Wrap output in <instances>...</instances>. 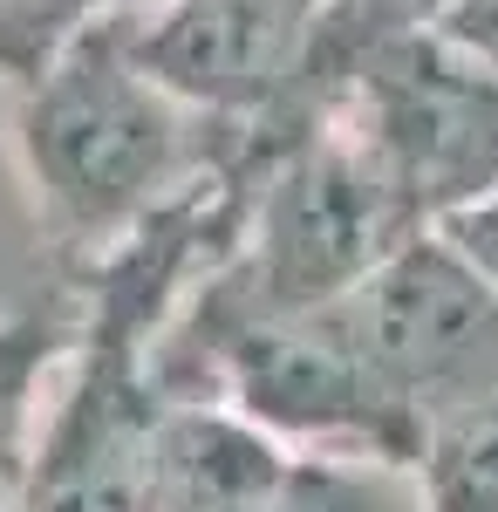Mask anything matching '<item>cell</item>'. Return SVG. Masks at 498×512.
I'll return each mask as SVG.
<instances>
[{
	"mask_svg": "<svg viewBox=\"0 0 498 512\" xmlns=\"http://www.w3.org/2000/svg\"><path fill=\"white\" fill-rule=\"evenodd\" d=\"M14 158L62 267L82 274L232 164V130L171 96L130 41V7L82 28L14 89Z\"/></svg>",
	"mask_w": 498,
	"mask_h": 512,
	"instance_id": "cell-1",
	"label": "cell"
},
{
	"mask_svg": "<svg viewBox=\"0 0 498 512\" xmlns=\"http://www.w3.org/2000/svg\"><path fill=\"white\" fill-rule=\"evenodd\" d=\"M328 117L376 158L423 233L498 198V69L437 28L376 48Z\"/></svg>",
	"mask_w": 498,
	"mask_h": 512,
	"instance_id": "cell-2",
	"label": "cell"
},
{
	"mask_svg": "<svg viewBox=\"0 0 498 512\" xmlns=\"http://www.w3.org/2000/svg\"><path fill=\"white\" fill-rule=\"evenodd\" d=\"M348 315L417 424V444L430 424L498 396V287L444 233L403 239L362 287H348Z\"/></svg>",
	"mask_w": 498,
	"mask_h": 512,
	"instance_id": "cell-3",
	"label": "cell"
},
{
	"mask_svg": "<svg viewBox=\"0 0 498 512\" xmlns=\"http://www.w3.org/2000/svg\"><path fill=\"white\" fill-rule=\"evenodd\" d=\"M130 41L171 96L260 137L287 117L321 0H123Z\"/></svg>",
	"mask_w": 498,
	"mask_h": 512,
	"instance_id": "cell-4",
	"label": "cell"
},
{
	"mask_svg": "<svg viewBox=\"0 0 498 512\" xmlns=\"http://www.w3.org/2000/svg\"><path fill=\"white\" fill-rule=\"evenodd\" d=\"M287 458V444H273L260 424H246L212 396L171 403L144 512H267Z\"/></svg>",
	"mask_w": 498,
	"mask_h": 512,
	"instance_id": "cell-5",
	"label": "cell"
},
{
	"mask_svg": "<svg viewBox=\"0 0 498 512\" xmlns=\"http://www.w3.org/2000/svg\"><path fill=\"white\" fill-rule=\"evenodd\" d=\"M69 342H76V301L0 321V478L7 485H21L35 424L48 410V376H62Z\"/></svg>",
	"mask_w": 498,
	"mask_h": 512,
	"instance_id": "cell-6",
	"label": "cell"
},
{
	"mask_svg": "<svg viewBox=\"0 0 498 512\" xmlns=\"http://www.w3.org/2000/svg\"><path fill=\"white\" fill-rule=\"evenodd\" d=\"M410 485L423 512H498V396L423 431Z\"/></svg>",
	"mask_w": 498,
	"mask_h": 512,
	"instance_id": "cell-7",
	"label": "cell"
},
{
	"mask_svg": "<svg viewBox=\"0 0 498 512\" xmlns=\"http://www.w3.org/2000/svg\"><path fill=\"white\" fill-rule=\"evenodd\" d=\"M69 301H76V274L62 267L55 239L41 226L14 144H0V321L41 315V308H69Z\"/></svg>",
	"mask_w": 498,
	"mask_h": 512,
	"instance_id": "cell-8",
	"label": "cell"
},
{
	"mask_svg": "<svg viewBox=\"0 0 498 512\" xmlns=\"http://www.w3.org/2000/svg\"><path fill=\"white\" fill-rule=\"evenodd\" d=\"M267 512H423V506H417V485H410L403 465L294 451Z\"/></svg>",
	"mask_w": 498,
	"mask_h": 512,
	"instance_id": "cell-9",
	"label": "cell"
},
{
	"mask_svg": "<svg viewBox=\"0 0 498 512\" xmlns=\"http://www.w3.org/2000/svg\"><path fill=\"white\" fill-rule=\"evenodd\" d=\"M110 7H123V0H0V82L28 89Z\"/></svg>",
	"mask_w": 498,
	"mask_h": 512,
	"instance_id": "cell-10",
	"label": "cell"
},
{
	"mask_svg": "<svg viewBox=\"0 0 498 512\" xmlns=\"http://www.w3.org/2000/svg\"><path fill=\"white\" fill-rule=\"evenodd\" d=\"M444 41H458L471 62H485L498 69V0H451V14H444Z\"/></svg>",
	"mask_w": 498,
	"mask_h": 512,
	"instance_id": "cell-11",
	"label": "cell"
},
{
	"mask_svg": "<svg viewBox=\"0 0 498 512\" xmlns=\"http://www.w3.org/2000/svg\"><path fill=\"white\" fill-rule=\"evenodd\" d=\"M0 512H14V485L7 478H0Z\"/></svg>",
	"mask_w": 498,
	"mask_h": 512,
	"instance_id": "cell-12",
	"label": "cell"
}]
</instances>
